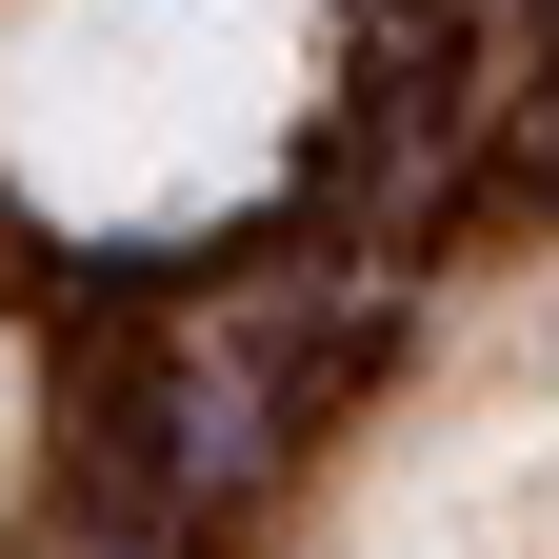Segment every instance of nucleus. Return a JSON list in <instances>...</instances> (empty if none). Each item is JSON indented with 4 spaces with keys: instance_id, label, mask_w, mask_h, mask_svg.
<instances>
[{
    "instance_id": "obj_1",
    "label": "nucleus",
    "mask_w": 559,
    "mask_h": 559,
    "mask_svg": "<svg viewBox=\"0 0 559 559\" xmlns=\"http://www.w3.org/2000/svg\"><path fill=\"white\" fill-rule=\"evenodd\" d=\"M320 0H0V180L60 240H180L280 180Z\"/></svg>"
},
{
    "instance_id": "obj_2",
    "label": "nucleus",
    "mask_w": 559,
    "mask_h": 559,
    "mask_svg": "<svg viewBox=\"0 0 559 559\" xmlns=\"http://www.w3.org/2000/svg\"><path fill=\"white\" fill-rule=\"evenodd\" d=\"M0 479H21V360H0Z\"/></svg>"
}]
</instances>
